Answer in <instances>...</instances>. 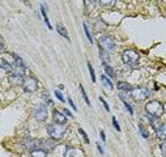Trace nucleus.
Segmentation results:
<instances>
[{
  "label": "nucleus",
  "mask_w": 166,
  "mask_h": 157,
  "mask_svg": "<svg viewBox=\"0 0 166 157\" xmlns=\"http://www.w3.org/2000/svg\"><path fill=\"white\" fill-rule=\"evenodd\" d=\"M15 60V67H20V68H25V64H24V60L18 57L17 54H11Z\"/></svg>",
  "instance_id": "16"
},
{
  "label": "nucleus",
  "mask_w": 166,
  "mask_h": 157,
  "mask_svg": "<svg viewBox=\"0 0 166 157\" xmlns=\"http://www.w3.org/2000/svg\"><path fill=\"white\" fill-rule=\"evenodd\" d=\"M64 114H66V115H68V117H72L71 111H69V110H67V109H64Z\"/></svg>",
  "instance_id": "33"
},
{
  "label": "nucleus",
  "mask_w": 166,
  "mask_h": 157,
  "mask_svg": "<svg viewBox=\"0 0 166 157\" xmlns=\"http://www.w3.org/2000/svg\"><path fill=\"white\" fill-rule=\"evenodd\" d=\"M56 30H58V33L61 35V37H64L67 41H69V35H68V33H67V29L63 26V25L58 24V25H56Z\"/></svg>",
  "instance_id": "12"
},
{
  "label": "nucleus",
  "mask_w": 166,
  "mask_h": 157,
  "mask_svg": "<svg viewBox=\"0 0 166 157\" xmlns=\"http://www.w3.org/2000/svg\"><path fill=\"white\" fill-rule=\"evenodd\" d=\"M165 147H166V145H165V143L164 141H162V144H161V151H162V155H166V151H165Z\"/></svg>",
  "instance_id": "31"
},
{
  "label": "nucleus",
  "mask_w": 166,
  "mask_h": 157,
  "mask_svg": "<svg viewBox=\"0 0 166 157\" xmlns=\"http://www.w3.org/2000/svg\"><path fill=\"white\" fill-rule=\"evenodd\" d=\"M118 89L119 91H124V92H131L132 89H134V86L131 85V84L128 83H123V81H120V83H118Z\"/></svg>",
  "instance_id": "13"
},
{
  "label": "nucleus",
  "mask_w": 166,
  "mask_h": 157,
  "mask_svg": "<svg viewBox=\"0 0 166 157\" xmlns=\"http://www.w3.org/2000/svg\"><path fill=\"white\" fill-rule=\"evenodd\" d=\"M52 117H54V122L56 124H66L67 123V117L64 115V113H60V111L58 110H54V114H52Z\"/></svg>",
  "instance_id": "8"
},
{
  "label": "nucleus",
  "mask_w": 166,
  "mask_h": 157,
  "mask_svg": "<svg viewBox=\"0 0 166 157\" xmlns=\"http://www.w3.org/2000/svg\"><path fill=\"white\" fill-rule=\"evenodd\" d=\"M149 96H150L149 91L147 88H143V86H140V88H134L131 91V97L134 98L135 101H137V102H140V101H145Z\"/></svg>",
  "instance_id": "5"
},
{
  "label": "nucleus",
  "mask_w": 166,
  "mask_h": 157,
  "mask_svg": "<svg viewBox=\"0 0 166 157\" xmlns=\"http://www.w3.org/2000/svg\"><path fill=\"white\" fill-rule=\"evenodd\" d=\"M55 96H56V98H58L59 101H61V102H64V97H63V94L60 93V91H55Z\"/></svg>",
  "instance_id": "26"
},
{
  "label": "nucleus",
  "mask_w": 166,
  "mask_h": 157,
  "mask_svg": "<svg viewBox=\"0 0 166 157\" xmlns=\"http://www.w3.org/2000/svg\"><path fill=\"white\" fill-rule=\"evenodd\" d=\"M139 58H140L139 52L135 51V50H126L122 54L123 63L128 64V66H135V64L139 62Z\"/></svg>",
  "instance_id": "3"
},
{
  "label": "nucleus",
  "mask_w": 166,
  "mask_h": 157,
  "mask_svg": "<svg viewBox=\"0 0 166 157\" xmlns=\"http://www.w3.org/2000/svg\"><path fill=\"white\" fill-rule=\"evenodd\" d=\"M55 147V140H52L51 137L50 139H46V140H41V148L45 151L46 149H52V148Z\"/></svg>",
  "instance_id": "9"
},
{
  "label": "nucleus",
  "mask_w": 166,
  "mask_h": 157,
  "mask_svg": "<svg viewBox=\"0 0 166 157\" xmlns=\"http://www.w3.org/2000/svg\"><path fill=\"white\" fill-rule=\"evenodd\" d=\"M100 135H101V139H102L103 141H106V135H105V132H103V131H101Z\"/></svg>",
  "instance_id": "32"
},
{
  "label": "nucleus",
  "mask_w": 166,
  "mask_h": 157,
  "mask_svg": "<svg viewBox=\"0 0 166 157\" xmlns=\"http://www.w3.org/2000/svg\"><path fill=\"white\" fill-rule=\"evenodd\" d=\"M0 67L7 72H12L13 71V66L11 63H8L5 59H0Z\"/></svg>",
  "instance_id": "14"
},
{
  "label": "nucleus",
  "mask_w": 166,
  "mask_h": 157,
  "mask_svg": "<svg viewBox=\"0 0 166 157\" xmlns=\"http://www.w3.org/2000/svg\"><path fill=\"white\" fill-rule=\"evenodd\" d=\"M98 43H100V47L103 50V51H112L115 49V43L112 41V38L107 37V35H102L98 39Z\"/></svg>",
  "instance_id": "6"
},
{
  "label": "nucleus",
  "mask_w": 166,
  "mask_h": 157,
  "mask_svg": "<svg viewBox=\"0 0 166 157\" xmlns=\"http://www.w3.org/2000/svg\"><path fill=\"white\" fill-rule=\"evenodd\" d=\"M68 102H69V105L72 106V109H73L75 111H77V107H76V105H75V102L72 101V98H68Z\"/></svg>",
  "instance_id": "30"
},
{
  "label": "nucleus",
  "mask_w": 166,
  "mask_h": 157,
  "mask_svg": "<svg viewBox=\"0 0 166 157\" xmlns=\"http://www.w3.org/2000/svg\"><path fill=\"white\" fill-rule=\"evenodd\" d=\"M88 68H89V72H90V78H92V81H93V83H95V74H94V69H93V67H92L90 63H88Z\"/></svg>",
  "instance_id": "22"
},
{
  "label": "nucleus",
  "mask_w": 166,
  "mask_h": 157,
  "mask_svg": "<svg viewBox=\"0 0 166 157\" xmlns=\"http://www.w3.org/2000/svg\"><path fill=\"white\" fill-rule=\"evenodd\" d=\"M101 80H102V84H103V85H105L107 89H110V91H111V89H112V84H111L110 78L106 76V75H102V76H101Z\"/></svg>",
  "instance_id": "17"
},
{
  "label": "nucleus",
  "mask_w": 166,
  "mask_h": 157,
  "mask_svg": "<svg viewBox=\"0 0 166 157\" xmlns=\"http://www.w3.org/2000/svg\"><path fill=\"white\" fill-rule=\"evenodd\" d=\"M78 132H80L81 135H83L84 140H85V143H86V144H88V143H89V137H88V135H86V132L83 130V128H78Z\"/></svg>",
  "instance_id": "23"
},
{
  "label": "nucleus",
  "mask_w": 166,
  "mask_h": 157,
  "mask_svg": "<svg viewBox=\"0 0 166 157\" xmlns=\"http://www.w3.org/2000/svg\"><path fill=\"white\" fill-rule=\"evenodd\" d=\"M112 126H114V127H115V130H117V131H120V126H119V123H118V120H117V118H115V117H112Z\"/></svg>",
  "instance_id": "24"
},
{
  "label": "nucleus",
  "mask_w": 166,
  "mask_h": 157,
  "mask_svg": "<svg viewBox=\"0 0 166 157\" xmlns=\"http://www.w3.org/2000/svg\"><path fill=\"white\" fill-rule=\"evenodd\" d=\"M156 135H157V137H158L160 140H161V141H164V140H165V137H166V127H165L164 123H162V124L156 130Z\"/></svg>",
  "instance_id": "11"
},
{
  "label": "nucleus",
  "mask_w": 166,
  "mask_h": 157,
  "mask_svg": "<svg viewBox=\"0 0 166 157\" xmlns=\"http://www.w3.org/2000/svg\"><path fill=\"white\" fill-rule=\"evenodd\" d=\"M100 4L103 7H110V5H114V1H101Z\"/></svg>",
  "instance_id": "29"
},
{
  "label": "nucleus",
  "mask_w": 166,
  "mask_h": 157,
  "mask_svg": "<svg viewBox=\"0 0 166 157\" xmlns=\"http://www.w3.org/2000/svg\"><path fill=\"white\" fill-rule=\"evenodd\" d=\"M75 153H76L75 148L68 147L67 148V151H66V153H64V157H75Z\"/></svg>",
  "instance_id": "20"
},
{
  "label": "nucleus",
  "mask_w": 166,
  "mask_h": 157,
  "mask_svg": "<svg viewBox=\"0 0 166 157\" xmlns=\"http://www.w3.org/2000/svg\"><path fill=\"white\" fill-rule=\"evenodd\" d=\"M41 12H42V16H43V20H45V24H46V26L49 28V29H52L51 24H50L49 18H47V13H46V5H45V4H41Z\"/></svg>",
  "instance_id": "15"
},
{
  "label": "nucleus",
  "mask_w": 166,
  "mask_h": 157,
  "mask_svg": "<svg viewBox=\"0 0 166 157\" xmlns=\"http://www.w3.org/2000/svg\"><path fill=\"white\" fill-rule=\"evenodd\" d=\"M33 113H34V118L38 120V122H45V120L47 119V117H49L47 109L45 105H35Z\"/></svg>",
  "instance_id": "7"
},
{
  "label": "nucleus",
  "mask_w": 166,
  "mask_h": 157,
  "mask_svg": "<svg viewBox=\"0 0 166 157\" xmlns=\"http://www.w3.org/2000/svg\"><path fill=\"white\" fill-rule=\"evenodd\" d=\"M123 102H124V106H126V109H127V110H128V113H129V114H134V110H132L131 105H129V103H128L126 100H123Z\"/></svg>",
  "instance_id": "27"
},
{
  "label": "nucleus",
  "mask_w": 166,
  "mask_h": 157,
  "mask_svg": "<svg viewBox=\"0 0 166 157\" xmlns=\"http://www.w3.org/2000/svg\"><path fill=\"white\" fill-rule=\"evenodd\" d=\"M145 111L148 113L149 117L152 118H160L164 114V105L160 101H150L145 105Z\"/></svg>",
  "instance_id": "1"
},
{
  "label": "nucleus",
  "mask_w": 166,
  "mask_h": 157,
  "mask_svg": "<svg viewBox=\"0 0 166 157\" xmlns=\"http://www.w3.org/2000/svg\"><path fill=\"white\" fill-rule=\"evenodd\" d=\"M83 28H84V32H85V35L88 37V39H89V42L90 43H93V37H92V34H90V32H89V29H88V25L84 22L83 24Z\"/></svg>",
  "instance_id": "19"
},
{
  "label": "nucleus",
  "mask_w": 166,
  "mask_h": 157,
  "mask_svg": "<svg viewBox=\"0 0 166 157\" xmlns=\"http://www.w3.org/2000/svg\"><path fill=\"white\" fill-rule=\"evenodd\" d=\"M22 89H24L26 93H34L38 89V80L35 77H26L22 81Z\"/></svg>",
  "instance_id": "4"
},
{
  "label": "nucleus",
  "mask_w": 166,
  "mask_h": 157,
  "mask_svg": "<svg viewBox=\"0 0 166 157\" xmlns=\"http://www.w3.org/2000/svg\"><path fill=\"white\" fill-rule=\"evenodd\" d=\"M80 91H81V94H83V98H84V100H85L86 105H88V106H90V101H89L88 96H86V93H85V89L83 88V85H80Z\"/></svg>",
  "instance_id": "21"
},
{
  "label": "nucleus",
  "mask_w": 166,
  "mask_h": 157,
  "mask_svg": "<svg viewBox=\"0 0 166 157\" xmlns=\"http://www.w3.org/2000/svg\"><path fill=\"white\" fill-rule=\"evenodd\" d=\"M1 51H3V45L0 43V54H1Z\"/></svg>",
  "instance_id": "35"
},
{
  "label": "nucleus",
  "mask_w": 166,
  "mask_h": 157,
  "mask_svg": "<svg viewBox=\"0 0 166 157\" xmlns=\"http://www.w3.org/2000/svg\"><path fill=\"white\" fill-rule=\"evenodd\" d=\"M100 101H101V102H102V103H103V106H105V109H106V111H110V107H109V105H107V102H106V101H105V100H103V98H102V97H100Z\"/></svg>",
  "instance_id": "28"
},
{
  "label": "nucleus",
  "mask_w": 166,
  "mask_h": 157,
  "mask_svg": "<svg viewBox=\"0 0 166 157\" xmlns=\"http://www.w3.org/2000/svg\"><path fill=\"white\" fill-rule=\"evenodd\" d=\"M30 157H47V151L42 149V148L32 149L30 151Z\"/></svg>",
  "instance_id": "10"
},
{
  "label": "nucleus",
  "mask_w": 166,
  "mask_h": 157,
  "mask_svg": "<svg viewBox=\"0 0 166 157\" xmlns=\"http://www.w3.org/2000/svg\"><path fill=\"white\" fill-rule=\"evenodd\" d=\"M139 130H140V134L143 135V137H144V139H147V137H148L147 130H144V127H143V126H139Z\"/></svg>",
  "instance_id": "25"
},
{
  "label": "nucleus",
  "mask_w": 166,
  "mask_h": 157,
  "mask_svg": "<svg viewBox=\"0 0 166 157\" xmlns=\"http://www.w3.org/2000/svg\"><path fill=\"white\" fill-rule=\"evenodd\" d=\"M97 148H98V151H100L101 155H103V149H102V147H101L100 144H97Z\"/></svg>",
  "instance_id": "34"
},
{
  "label": "nucleus",
  "mask_w": 166,
  "mask_h": 157,
  "mask_svg": "<svg viewBox=\"0 0 166 157\" xmlns=\"http://www.w3.org/2000/svg\"><path fill=\"white\" fill-rule=\"evenodd\" d=\"M103 68H105V72H106V75H107V76H110V77H115V76H117V75H115L114 68H111L109 64H103Z\"/></svg>",
  "instance_id": "18"
},
{
  "label": "nucleus",
  "mask_w": 166,
  "mask_h": 157,
  "mask_svg": "<svg viewBox=\"0 0 166 157\" xmlns=\"http://www.w3.org/2000/svg\"><path fill=\"white\" fill-rule=\"evenodd\" d=\"M66 131H67V128L64 127L63 124L52 123V124L47 126V134H49L52 140H59V139H61V137H64Z\"/></svg>",
  "instance_id": "2"
}]
</instances>
